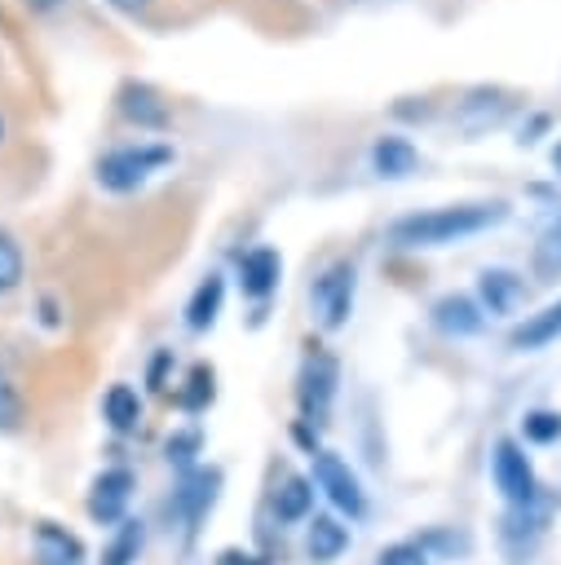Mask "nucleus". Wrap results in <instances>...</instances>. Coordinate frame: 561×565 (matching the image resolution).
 Listing matches in <instances>:
<instances>
[{"label":"nucleus","mask_w":561,"mask_h":565,"mask_svg":"<svg viewBox=\"0 0 561 565\" xmlns=\"http://www.w3.org/2000/svg\"><path fill=\"white\" fill-rule=\"evenodd\" d=\"M375 565H428V556H424L420 543H389V547L375 556Z\"/></svg>","instance_id":"obj_26"},{"label":"nucleus","mask_w":561,"mask_h":565,"mask_svg":"<svg viewBox=\"0 0 561 565\" xmlns=\"http://www.w3.org/2000/svg\"><path fill=\"white\" fill-rule=\"evenodd\" d=\"M283 278V256L274 247H252L239 256V287L252 300H265Z\"/></svg>","instance_id":"obj_13"},{"label":"nucleus","mask_w":561,"mask_h":565,"mask_svg":"<svg viewBox=\"0 0 561 565\" xmlns=\"http://www.w3.org/2000/svg\"><path fill=\"white\" fill-rule=\"evenodd\" d=\"M508 216L504 199H473V203H442V207H424V212H406L398 221H389L384 238L402 252H424V247H446L473 234L495 230Z\"/></svg>","instance_id":"obj_1"},{"label":"nucleus","mask_w":561,"mask_h":565,"mask_svg":"<svg viewBox=\"0 0 561 565\" xmlns=\"http://www.w3.org/2000/svg\"><path fill=\"white\" fill-rule=\"evenodd\" d=\"M212 380H216V375H212V366H203V362H199V366H190L186 388L177 393L181 411H190V415H194V411H203V406L212 402V393H216V384H212Z\"/></svg>","instance_id":"obj_24"},{"label":"nucleus","mask_w":561,"mask_h":565,"mask_svg":"<svg viewBox=\"0 0 561 565\" xmlns=\"http://www.w3.org/2000/svg\"><path fill=\"white\" fill-rule=\"evenodd\" d=\"M552 172L561 177V137H557V146H552Z\"/></svg>","instance_id":"obj_30"},{"label":"nucleus","mask_w":561,"mask_h":565,"mask_svg":"<svg viewBox=\"0 0 561 565\" xmlns=\"http://www.w3.org/2000/svg\"><path fill=\"white\" fill-rule=\"evenodd\" d=\"M0 141H4V119H0Z\"/></svg>","instance_id":"obj_31"},{"label":"nucleus","mask_w":561,"mask_h":565,"mask_svg":"<svg viewBox=\"0 0 561 565\" xmlns=\"http://www.w3.org/2000/svg\"><path fill=\"white\" fill-rule=\"evenodd\" d=\"M102 415H106V424H110L115 433H133V428L141 424V397H137V388L110 384L106 397H102Z\"/></svg>","instance_id":"obj_18"},{"label":"nucleus","mask_w":561,"mask_h":565,"mask_svg":"<svg viewBox=\"0 0 561 565\" xmlns=\"http://www.w3.org/2000/svg\"><path fill=\"white\" fill-rule=\"evenodd\" d=\"M428 318H433V327L442 331V335H477L481 327H486V309L473 300V296H464V291H451V296H437L433 300V309H428Z\"/></svg>","instance_id":"obj_10"},{"label":"nucleus","mask_w":561,"mask_h":565,"mask_svg":"<svg viewBox=\"0 0 561 565\" xmlns=\"http://www.w3.org/2000/svg\"><path fill=\"white\" fill-rule=\"evenodd\" d=\"M557 340H561V300H552V305L526 313V318L512 327V335H508V344H512L517 353H534V349H548V344H557Z\"/></svg>","instance_id":"obj_14"},{"label":"nucleus","mask_w":561,"mask_h":565,"mask_svg":"<svg viewBox=\"0 0 561 565\" xmlns=\"http://www.w3.org/2000/svg\"><path fill=\"white\" fill-rule=\"evenodd\" d=\"M490 472H495V486L499 494L512 503V508H530L539 499V481H534V468L526 459V450L512 441V437H499L495 441V455H490Z\"/></svg>","instance_id":"obj_4"},{"label":"nucleus","mask_w":561,"mask_h":565,"mask_svg":"<svg viewBox=\"0 0 561 565\" xmlns=\"http://www.w3.org/2000/svg\"><path fill=\"white\" fill-rule=\"evenodd\" d=\"M27 4H31V9H40V13H49V9H57L62 0H27Z\"/></svg>","instance_id":"obj_29"},{"label":"nucleus","mask_w":561,"mask_h":565,"mask_svg":"<svg viewBox=\"0 0 561 565\" xmlns=\"http://www.w3.org/2000/svg\"><path fill=\"white\" fill-rule=\"evenodd\" d=\"M194 446H199V437H194V433H186V437H172V441H168V459H181V463H186Z\"/></svg>","instance_id":"obj_27"},{"label":"nucleus","mask_w":561,"mask_h":565,"mask_svg":"<svg viewBox=\"0 0 561 565\" xmlns=\"http://www.w3.org/2000/svg\"><path fill=\"white\" fill-rule=\"evenodd\" d=\"M336 384H340V366H336V358H331L327 349H314V353L300 362V388H296L300 411H305L309 424H322V419H327L331 397H336Z\"/></svg>","instance_id":"obj_5"},{"label":"nucleus","mask_w":561,"mask_h":565,"mask_svg":"<svg viewBox=\"0 0 561 565\" xmlns=\"http://www.w3.org/2000/svg\"><path fill=\"white\" fill-rule=\"evenodd\" d=\"M141 539H146V530H141V521H119V530H115V539H110V547L102 552V565H133L137 561V552H141Z\"/></svg>","instance_id":"obj_22"},{"label":"nucleus","mask_w":561,"mask_h":565,"mask_svg":"<svg viewBox=\"0 0 561 565\" xmlns=\"http://www.w3.org/2000/svg\"><path fill=\"white\" fill-rule=\"evenodd\" d=\"M508 93L504 88H473L459 106H455V124L464 128V132H486V128H495V124H504V115H508Z\"/></svg>","instance_id":"obj_11"},{"label":"nucleus","mask_w":561,"mask_h":565,"mask_svg":"<svg viewBox=\"0 0 561 565\" xmlns=\"http://www.w3.org/2000/svg\"><path fill=\"white\" fill-rule=\"evenodd\" d=\"M216 486H221V472L216 468H194L186 481H181V490H177V512H181V521L194 530L203 516H208V508L216 503Z\"/></svg>","instance_id":"obj_15"},{"label":"nucleus","mask_w":561,"mask_h":565,"mask_svg":"<svg viewBox=\"0 0 561 565\" xmlns=\"http://www.w3.org/2000/svg\"><path fill=\"white\" fill-rule=\"evenodd\" d=\"M353 296H358V265L353 260H331L314 282H309V313L322 331H340L353 313Z\"/></svg>","instance_id":"obj_3"},{"label":"nucleus","mask_w":561,"mask_h":565,"mask_svg":"<svg viewBox=\"0 0 561 565\" xmlns=\"http://www.w3.org/2000/svg\"><path fill=\"white\" fill-rule=\"evenodd\" d=\"M305 547H309V556H314V561H336V556L349 547V530H345L336 516H314Z\"/></svg>","instance_id":"obj_20"},{"label":"nucleus","mask_w":561,"mask_h":565,"mask_svg":"<svg viewBox=\"0 0 561 565\" xmlns=\"http://www.w3.org/2000/svg\"><path fill=\"white\" fill-rule=\"evenodd\" d=\"M420 168V150L402 137V132H380L371 141V172L384 177V181H402Z\"/></svg>","instance_id":"obj_12"},{"label":"nucleus","mask_w":561,"mask_h":565,"mask_svg":"<svg viewBox=\"0 0 561 565\" xmlns=\"http://www.w3.org/2000/svg\"><path fill=\"white\" fill-rule=\"evenodd\" d=\"M115 102H119V115L128 124H137L141 132H163L168 128V102L150 84H141V79H124Z\"/></svg>","instance_id":"obj_9"},{"label":"nucleus","mask_w":561,"mask_h":565,"mask_svg":"<svg viewBox=\"0 0 561 565\" xmlns=\"http://www.w3.org/2000/svg\"><path fill=\"white\" fill-rule=\"evenodd\" d=\"M106 4H115V9H124V13H141V9H150L155 0H106Z\"/></svg>","instance_id":"obj_28"},{"label":"nucleus","mask_w":561,"mask_h":565,"mask_svg":"<svg viewBox=\"0 0 561 565\" xmlns=\"http://www.w3.org/2000/svg\"><path fill=\"white\" fill-rule=\"evenodd\" d=\"M133 486H137V481H133L128 468H106V472L93 481V490H88V512H93V521H102V525H119L124 512H128Z\"/></svg>","instance_id":"obj_8"},{"label":"nucleus","mask_w":561,"mask_h":565,"mask_svg":"<svg viewBox=\"0 0 561 565\" xmlns=\"http://www.w3.org/2000/svg\"><path fill=\"white\" fill-rule=\"evenodd\" d=\"M22 278H27L22 243H18L9 230H0V296H4V291H13V287H22Z\"/></svg>","instance_id":"obj_23"},{"label":"nucleus","mask_w":561,"mask_h":565,"mask_svg":"<svg viewBox=\"0 0 561 565\" xmlns=\"http://www.w3.org/2000/svg\"><path fill=\"white\" fill-rule=\"evenodd\" d=\"M526 296H530V287H526V278L521 274H512V269H481L477 274V300H481V309L486 313H495V318H512V313H521L526 309Z\"/></svg>","instance_id":"obj_7"},{"label":"nucleus","mask_w":561,"mask_h":565,"mask_svg":"<svg viewBox=\"0 0 561 565\" xmlns=\"http://www.w3.org/2000/svg\"><path fill=\"white\" fill-rule=\"evenodd\" d=\"M314 481H318V490L340 508V512H349V516H362V508H367V494H362V486H358V477H353V468L340 459V455H331V450H318L314 455Z\"/></svg>","instance_id":"obj_6"},{"label":"nucleus","mask_w":561,"mask_h":565,"mask_svg":"<svg viewBox=\"0 0 561 565\" xmlns=\"http://www.w3.org/2000/svg\"><path fill=\"white\" fill-rule=\"evenodd\" d=\"M521 433H526V441L548 446V441H557V437H561V415H557V411H526Z\"/></svg>","instance_id":"obj_25"},{"label":"nucleus","mask_w":561,"mask_h":565,"mask_svg":"<svg viewBox=\"0 0 561 565\" xmlns=\"http://www.w3.org/2000/svg\"><path fill=\"white\" fill-rule=\"evenodd\" d=\"M35 565H84V543L62 525L40 521L35 525Z\"/></svg>","instance_id":"obj_16"},{"label":"nucleus","mask_w":561,"mask_h":565,"mask_svg":"<svg viewBox=\"0 0 561 565\" xmlns=\"http://www.w3.org/2000/svg\"><path fill=\"white\" fill-rule=\"evenodd\" d=\"M168 163H172V146H168V141H128V146H110V150L97 159L93 177H97V185L110 190V194H133V190H141L155 172H163Z\"/></svg>","instance_id":"obj_2"},{"label":"nucleus","mask_w":561,"mask_h":565,"mask_svg":"<svg viewBox=\"0 0 561 565\" xmlns=\"http://www.w3.org/2000/svg\"><path fill=\"white\" fill-rule=\"evenodd\" d=\"M309 503H314V481L309 477H283V486L274 490V512L278 521H305L309 516Z\"/></svg>","instance_id":"obj_19"},{"label":"nucleus","mask_w":561,"mask_h":565,"mask_svg":"<svg viewBox=\"0 0 561 565\" xmlns=\"http://www.w3.org/2000/svg\"><path fill=\"white\" fill-rule=\"evenodd\" d=\"M221 300H225V278L221 274H208L194 287V296L186 300V327L190 331H212L216 318H221Z\"/></svg>","instance_id":"obj_17"},{"label":"nucleus","mask_w":561,"mask_h":565,"mask_svg":"<svg viewBox=\"0 0 561 565\" xmlns=\"http://www.w3.org/2000/svg\"><path fill=\"white\" fill-rule=\"evenodd\" d=\"M530 269L539 282H557L561 278V216L539 234L534 252H530Z\"/></svg>","instance_id":"obj_21"}]
</instances>
